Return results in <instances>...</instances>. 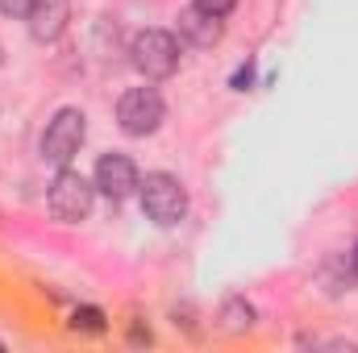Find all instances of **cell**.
I'll use <instances>...</instances> for the list:
<instances>
[{
  "label": "cell",
  "instance_id": "cell-1",
  "mask_svg": "<svg viewBox=\"0 0 358 353\" xmlns=\"http://www.w3.org/2000/svg\"><path fill=\"white\" fill-rule=\"evenodd\" d=\"M84 137H88L84 112H80V108H59L55 121H50L46 133H42V158H46L50 167H67V163L80 154Z\"/></svg>",
  "mask_w": 358,
  "mask_h": 353
},
{
  "label": "cell",
  "instance_id": "cell-2",
  "mask_svg": "<svg viewBox=\"0 0 358 353\" xmlns=\"http://www.w3.org/2000/svg\"><path fill=\"white\" fill-rule=\"evenodd\" d=\"M129 54H134V67L146 80H167L179 67V42L167 29H142L129 46Z\"/></svg>",
  "mask_w": 358,
  "mask_h": 353
},
{
  "label": "cell",
  "instance_id": "cell-3",
  "mask_svg": "<svg viewBox=\"0 0 358 353\" xmlns=\"http://www.w3.org/2000/svg\"><path fill=\"white\" fill-rule=\"evenodd\" d=\"M92 200H96V183L80 175V171H67V167H59V175L50 183V191H46V208L59 216V220H84L92 212Z\"/></svg>",
  "mask_w": 358,
  "mask_h": 353
},
{
  "label": "cell",
  "instance_id": "cell-4",
  "mask_svg": "<svg viewBox=\"0 0 358 353\" xmlns=\"http://www.w3.org/2000/svg\"><path fill=\"white\" fill-rule=\"evenodd\" d=\"M142 208H146V216L155 225H179L183 212H187V191H183V183L176 175L155 171L142 183Z\"/></svg>",
  "mask_w": 358,
  "mask_h": 353
},
{
  "label": "cell",
  "instance_id": "cell-5",
  "mask_svg": "<svg viewBox=\"0 0 358 353\" xmlns=\"http://www.w3.org/2000/svg\"><path fill=\"white\" fill-rule=\"evenodd\" d=\"M163 96L155 88H129L121 100H117V121L129 137H146L163 125Z\"/></svg>",
  "mask_w": 358,
  "mask_h": 353
},
{
  "label": "cell",
  "instance_id": "cell-6",
  "mask_svg": "<svg viewBox=\"0 0 358 353\" xmlns=\"http://www.w3.org/2000/svg\"><path fill=\"white\" fill-rule=\"evenodd\" d=\"M67 21H71V0H34L29 13H25V25H29L34 42H59Z\"/></svg>",
  "mask_w": 358,
  "mask_h": 353
},
{
  "label": "cell",
  "instance_id": "cell-7",
  "mask_svg": "<svg viewBox=\"0 0 358 353\" xmlns=\"http://www.w3.org/2000/svg\"><path fill=\"white\" fill-rule=\"evenodd\" d=\"M96 187L108 195V200H125L134 195L142 183H138V167L125 158V154H104L96 163Z\"/></svg>",
  "mask_w": 358,
  "mask_h": 353
},
{
  "label": "cell",
  "instance_id": "cell-8",
  "mask_svg": "<svg viewBox=\"0 0 358 353\" xmlns=\"http://www.w3.org/2000/svg\"><path fill=\"white\" fill-rule=\"evenodd\" d=\"M221 33H225V25H221L217 13H208V8H200V4H192V8L179 13V38H187L192 46L208 50V46L221 42Z\"/></svg>",
  "mask_w": 358,
  "mask_h": 353
},
{
  "label": "cell",
  "instance_id": "cell-9",
  "mask_svg": "<svg viewBox=\"0 0 358 353\" xmlns=\"http://www.w3.org/2000/svg\"><path fill=\"white\" fill-rule=\"evenodd\" d=\"M221 320H225V329L242 333V329H250V324H255V308H250L246 299H229V303L221 308Z\"/></svg>",
  "mask_w": 358,
  "mask_h": 353
},
{
  "label": "cell",
  "instance_id": "cell-10",
  "mask_svg": "<svg viewBox=\"0 0 358 353\" xmlns=\"http://www.w3.org/2000/svg\"><path fill=\"white\" fill-rule=\"evenodd\" d=\"M71 329H88V333H100V329H104V316H100L96 308H80V312L71 316Z\"/></svg>",
  "mask_w": 358,
  "mask_h": 353
},
{
  "label": "cell",
  "instance_id": "cell-11",
  "mask_svg": "<svg viewBox=\"0 0 358 353\" xmlns=\"http://www.w3.org/2000/svg\"><path fill=\"white\" fill-rule=\"evenodd\" d=\"M29 4H34V0H0V13H4V17H25Z\"/></svg>",
  "mask_w": 358,
  "mask_h": 353
},
{
  "label": "cell",
  "instance_id": "cell-12",
  "mask_svg": "<svg viewBox=\"0 0 358 353\" xmlns=\"http://www.w3.org/2000/svg\"><path fill=\"white\" fill-rule=\"evenodd\" d=\"M196 4H200V8H208V13H217V17H225L238 0H196Z\"/></svg>",
  "mask_w": 358,
  "mask_h": 353
},
{
  "label": "cell",
  "instance_id": "cell-13",
  "mask_svg": "<svg viewBox=\"0 0 358 353\" xmlns=\"http://www.w3.org/2000/svg\"><path fill=\"white\" fill-rule=\"evenodd\" d=\"M350 270H355V278H358V241H355V250H350Z\"/></svg>",
  "mask_w": 358,
  "mask_h": 353
},
{
  "label": "cell",
  "instance_id": "cell-14",
  "mask_svg": "<svg viewBox=\"0 0 358 353\" xmlns=\"http://www.w3.org/2000/svg\"><path fill=\"white\" fill-rule=\"evenodd\" d=\"M0 59H4V50H0Z\"/></svg>",
  "mask_w": 358,
  "mask_h": 353
},
{
  "label": "cell",
  "instance_id": "cell-15",
  "mask_svg": "<svg viewBox=\"0 0 358 353\" xmlns=\"http://www.w3.org/2000/svg\"><path fill=\"white\" fill-rule=\"evenodd\" d=\"M0 350H4V345H0Z\"/></svg>",
  "mask_w": 358,
  "mask_h": 353
}]
</instances>
